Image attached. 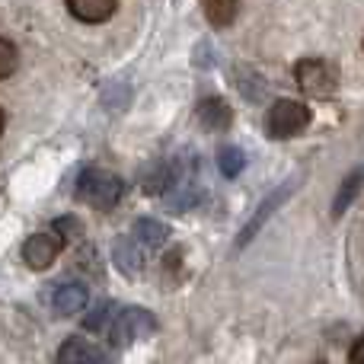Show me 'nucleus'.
Masks as SVG:
<instances>
[{"mask_svg": "<svg viewBox=\"0 0 364 364\" xmlns=\"http://www.w3.org/2000/svg\"><path fill=\"white\" fill-rule=\"evenodd\" d=\"M195 115H198L201 128H208V132H224V128H230V119H233L230 106L224 100H201Z\"/></svg>", "mask_w": 364, "mask_h": 364, "instance_id": "8", "label": "nucleus"}, {"mask_svg": "<svg viewBox=\"0 0 364 364\" xmlns=\"http://www.w3.org/2000/svg\"><path fill=\"white\" fill-rule=\"evenodd\" d=\"M0 132H4V112H0Z\"/></svg>", "mask_w": 364, "mask_h": 364, "instance_id": "20", "label": "nucleus"}, {"mask_svg": "<svg viewBox=\"0 0 364 364\" xmlns=\"http://www.w3.org/2000/svg\"><path fill=\"white\" fill-rule=\"evenodd\" d=\"M61 252V240L55 233H32L23 243V262L29 269H48Z\"/></svg>", "mask_w": 364, "mask_h": 364, "instance_id": "6", "label": "nucleus"}, {"mask_svg": "<svg viewBox=\"0 0 364 364\" xmlns=\"http://www.w3.org/2000/svg\"><path fill=\"white\" fill-rule=\"evenodd\" d=\"M64 4L80 23H106L115 13L119 0H64Z\"/></svg>", "mask_w": 364, "mask_h": 364, "instance_id": "7", "label": "nucleus"}, {"mask_svg": "<svg viewBox=\"0 0 364 364\" xmlns=\"http://www.w3.org/2000/svg\"><path fill=\"white\" fill-rule=\"evenodd\" d=\"M55 230L64 233V237H68V233H74L77 237V233H80V224H77L74 218H61V220H55Z\"/></svg>", "mask_w": 364, "mask_h": 364, "instance_id": "18", "label": "nucleus"}, {"mask_svg": "<svg viewBox=\"0 0 364 364\" xmlns=\"http://www.w3.org/2000/svg\"><path fill=\"white\" fill-rule=\"evenodd\" d=\"M294 77H297V83H301L304 93L316 96V100L333 96L336 87H339V74H336V68L329 61H323V58H304V61L294 68Z\"/></svg>", "mask_w": 364, "mask_h": 364, "instance_id": "3", "label": "nucleus"}, {"mask_svg": "<svg viewBox=\"0 0 364 364\" xmlns=\"http://www.w3.org/2000/svg\"><path fill=\"white\" fill-rule=\"evenodd\" d=\"M58 361L61 364H93V361H106V352H100L96 346H90V342H83V339H70L61 346Z\"/></svg>", "mask_w": 364, "mask_h": 364, "instance_id": "10", "label": "nucleus"}, {"mask_svg": "<svg viewBox=\"0 0 364 364\" xmlns=\"http://www.w3.org/2000/svg\"><path fill=\"white\" fill-rule=\"evenodd\" d=\"M157 329V320H154L151 310L141 307H128L122 314H115L112 326H109V336H112V346H132L134 339H144Z\"/></svg>", "mask_w": 364, "mask_h": 364, "instance_id": "4", "label": "nucleus"}, {"mask_svg": "<svg viewBox=\"0 0 364 364\" xmlns=\"http://www.w3.org/2000/svg\"><path fill=\"white\" fill-rule=\"evenodd\" d=\"M132 237L138 240V243H144V246H164V243H166V237H170V230H166V227L160 224V220L144 218V220H138V224H134Z\"/></svg>", "mask_w": 364, "mask_h": 364, "instance_id": "13", "label": "nucleus"}, {"mask_svg": "<svg viewBox=\"0 0 364 364\" xmlns=\"http://www.w3.org/2000/svg\"><path fill=\"white\" fill-rule=\"evenodd\" d=\"M205 6V16L211 26H230L237 19V10H240V0H201Z\"/></svg>", "mask_w": 364, "mask_h": 364, "instance_id": "12", "label": "nucleus"}, {"mask_svg": "<svg viewBox=\"0 0 364 364\" xmlns=\"http://www.w3.org/2000/svg\"><path fill=\"white\" fill-rule=\"evenodd\" d=\"M115 265L125 275H141V269H144V250H141V243L134 237H122L115 243Z\"/></svg>", "mask_w": 364, "mask_h": 364, "instance_id": "9", "label": "nucleus"}, {"mask_svg": "<svg viewBox=\"0 0 364 364\" xmlns=\"http://www.w3.org/2000/svg\"><path fill=\"white\" fill-rule=\"evenodd\" d=\"M307 125H310V109L294 100L272 102L269 115H265V132H269V138H278V141L294 138V134H301Z\"/></svg>", "mask_w": 364, "mask_h": 364, "instance_id": "2", "label": "nucleus"}, {"mask_svg": "<svg viewBox=\"0 0 364 364\" xmlns=\"http://www.w3.org/2000/svg\"><path fill=\"white\" fill-rule=\"evenodd\" d=\"M13 70H16V45H13L10 38L0 36V80L10 77Z\"/></svg>", "mask_w": 364, "mask_h": 364, "instance_id": "17", "label": "nucleus"}, {"mask_svg": "<svg viewBox=\"0 0 364 364\" xmlns=\"http://www.w3.org/2000/svg\"><path fill=\"white\" fill-rule=\"evenodd\" d=\"M291 188H294V179L282 182V186H278V188H275V192H272V195H265V198H262V205L256 208V214H252V218L246 220V227H243V230H240V240H237V246H246V243H250L252 237H256L259 230H262V224H265V220L272 218V214L278 211V205H282V201H284V198H288V195H291Z\"/></svg>", "mask_w": 364, "mask_h": 364, "instance_id": "5", "label": "nucleus"}, {"mask_svg": "<svg viewBox=\"0 0 364 364\" xmlns=\"http://www.w3.org/2000/svg\"><path fill=\"white\" fill-rule=\"evenodd\" d=\"M55 310L61 316H70V314H80L83 307H87V288L83 284H61V288L55 291Z\"/></svg>", "mask_w": 364, "mask_h": 364, "instance_id": "11", "label": "nucleus"}, {"mask_svg": "<svg viewBox=\"0 0 364 364\" xmlns=\"http://www.w3.org/2000/svg\"><path fill=\"white\" fill-rule=\"evenodd\" d=\"M246 166V154L240 151V147H220L218 151V170L224 173V176H240V170Z\"/></svg>", "mask_w": 364, "mask_h": 364, "instance_id": "16", "label": "nucleus"}, {"mask_svg": "<svg viewBox=\"0 0 364 364\" xmlns=\"http://www.w3.org/2000/svg\"><path fill=\"white\" fill-rule=\"evenodd\" d=\"M361 186H364V170H355L352 176L342 182L339 195H336V201H333V218H342V214H346V208L355 201V195L361 192Z\"/></svg>", "mask_w": 364, "mask_h": 364, "instance_id": "14", "label": "nucleus"}, {"mask_svg": "<svg viewBox=\"0 0 364 364\" xmlns=\"http://www.w3.org/2000/svg\"><path fill=\"white\" fill-rule=\"evenodd\" d=\"M112 320H115V304L102 301L90 310V316H83V329H90V333H102L106 326H112Z\"/></svg>", "mask_w": 364, "mask_h": 364, "instance_id": "15", "label": "nucleus"}, {"mask_svg": "<svg viewBox=\"0 0 364 364\" xmlns=\"http://www.w3.org/2000/svg\"><path fill=\"white\" fill-rule=\"evenodd\" d=\"M348 358H352L355 364H364V336H361V339L352 346V352H348Z\"/></svg>", "mask_w": 364, "mask_h": 364, "instance_id": "19", "label": "nucleus"}, {"mask_svg": "<svg viewBox=\"0 0 364 364\" xmlns=\"http://www.w3.org/2000/svg\"><path fill=\"white\" fill-rule=\"evenodd\" d=\"M77 195H80V201L106 211V208H115L122 201L125 182L109 170H87L80 179H77Z\"/></svg>", "mask_w": 364, "mask_h": 364, "instance_id": "1", "label": "nucleus"}]
</instances>
